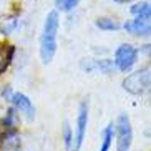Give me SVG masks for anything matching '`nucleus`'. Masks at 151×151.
<instances>
[{
  "mask_svg": "<svg viewBox=\"0 0 151 151\" xmlns=\"http://www.w3.org/2000/svg\"><path fill=\"white\" fill-rule=\"evenodd\" d=\"M58 28H60V15L57 10H52L45 17L43 30L40 35V58L45 65H48L57 53Z\"/></svg>",
  "mask_w": 151,
  "mask_h": 151,
  "instance_id": "nucleus-1",
  "label": "nucleus"
},
{
  "mask_svg": "<svg viewBox=\"0 0 151 151\" xmlns=\"http://www.w3.org/2000/svg\"><path fill=\"white\" fill-rule=\"evenodd\" d=\"M123 88L131 95H143L151 88V63L138 68L123 80Z\"/></svg>",
  "mask_w": 151,
  "mask_h": 151,
  "instance_id": "nucleus-2",
  "label": "nucleus"
},
{
  "mask_svg": "<svg viewBox=\"0 0 151 151\" xmlns=\"http://www.w3.org/2000/svg\"><path fill=\"white\" fill-rule=\"evenodd\" d=\"M115 136H116V151H129L133 143V128L131 121L126 113H121L115 123Z\"/></svg>",
  "mask_w": 151,
  "mask_h": 151,
  "instance_id": "nucleus-3",
  "label": "nucleus"
},
{
  "mask_svg": "<svg viewBox=\"0 0 151 151\" xmlns=\"http://www.w3.org/2000/svg\"><path fill=\"white\" fill-rule=\"evenodd\" d=\"M138 57H139V52H138L136 47H133V45H129V43H121L115 50V58H113L116 70L123 71V73L129 71L136 65Z\"/></svg>",
  "mask_w": 151,
  "mask_h": 151,
  "instance_id": "nucleus-4",
  "label": "nucleus"
},
{
  "mask_svg": "<svg viewBox=\"0 0 151 151\" xmlns=\"http://www.w3.org/2000/svg\"><path fill=\"white\" fill-rule=\"evenodd\" d=\"M88 111H90V101L88 98H85L80 103L78 108V116H76V126H75V133H73V146L71 151H80L81 145L85 141L86 136V126H88Z\"/></svg>",
  "mask_w": 151,
  "mask_h": 151,
  "instance_id": "nucleus-5",
  "label": "nucleus"
},
{
  "mask_svg": "<svg viewBox=\"0 0 151 151\" xmlns=\"http://www.w3.org/2000/svg\"><path fill=\"white\" fill-rule=\"evenodd\" d=\"M80 67L86 73H101V75H111L116 71L115 62L110 58H96V60H81Z\"/></svg>",
  "mask_w": 151,
  "mask_h": 151,
  "instance_id": "nucleus-6",
  "label": "nucleus"
},
{
  "mask_svg": "<svg viewBox=\"0 0 151 151\" xmlns=\"http://www.w3.org/2000/svg\"><path fill=\"white\" fill-rule=\"evenodd\" d=\"M121 28L133 37H151V18H138L128 20L121 25Z\"/></svg>",
  "mask_w": 151,
  "mask_h": 151,
  "instance_id": "nucleus-7",
  "label": "nucleus"
},
{
  "mask_svg": "<svg viewBox=\"0 0 151 151\" xmlns=\"http://www.w3.org/2000/svg\"><path fill=\"white\" fill-rule=\"evenodd\" d=\"M10 103L14 105V108L17 111L23 113L27 120H33V118H35V108H33V105H32V101H30V98H28L27 95H23V93H14V95H12V98H10Z\"/></svg>",
  "mask_w": 151,
  "mask_h": 151,
  "instance_id": "nucleus-8",
  "label": "nucleus"
},
{
  "mask_svg": "<svg viewBox=\"0 0 151 151\" xmlns=\"http://www.w3.org/2000/svg\"><path fill=\"white\" fill-rule=\"evenodd\" d=\"M20 136L15 129H5L0 134V150L2 151H15L20 146Z\"/></svg>",
  "mask_w": 151,
  "mask_h": 151,
  "instance_id": "nucleus-9",
  "label": "nucleus"
},
{
  "mask_svg": "<svg viewBox=\"0 0 151 151\" xmlns=\"http://www.w3.org/2000/svg\"><path fill=\"white\" fill-rule=\"evenodd\" d=\"M129 14L138 18H151V2L148 0H136L129 7Z\"/></svg>",
  "mask_w": 151,
  "mask_h": 151,
  "instance_id": "nucleus-10",
  "label": "nucleus"
},
{
  "mask_svg": "<svg viewBox=\"0 0 151 151\" xmlns=\"http://www.w3.org/2000/svg\"><path fill=\"white\" fill-rule=\"evenodd\" d=\"M95 27L100 28L103 32H116L121 28V23L115 18H110V17H100L95 20Z\"/></svg>",
  "mask_w": 151,
  "mask_h": 151,
  "instance_id": "nucleus-11",
  "label": "nucleus"
},
{
  "mask_svg": "<svg viewBox=\"0 0 151 151\" xmlns=\"http://www.w3.org/2000/svg\"><path fill=\"white\" fill-rule=\"evenodd\" d=\"M113 139H115V124L110 123L108 126H105L101 133V146L100 151H110L111 145H113Z\"/></svg>",
  "mask_w": 151,
  "mask_h": 151,
  "instance_id": "nucleus-12",
  "label": "nucleus"
},
{
  "mask_svg": "<svg viewBox=\"0 0 151 151\" xmlns=\"http://www.w3.org/2000/svg\"><path fill=\"white\" fill-rule=\"evenodd\" d=\"M14 55H15L14 45H9V47H5L4 50H0V75L9 68V65L12 63V60H14Z\"/></svg>",
  "mask_w": 151,
  "mask_h": 151,
  "instance_id": "nucleus-13",
  "label": "nucleus"
},
{
  "mask_svg": "<svg viewBox=\"0 0 151 151\" xmlns=\"http://www.w3.org/2000/svg\"><path fill=\"white\" fill-rule=\"evenodd\" d=\"M81 0H55V10L57 12H71L78 7Z\"/></svg>",
  "mask_w": 151,
  "mask_h": 151,
  "instance_id": "nucleus-14",
  "label": "nucleus"
},
{
  "mask_svg": "<svg viewBox=\"0 0 151 151\" xmlns=\"http://www.w3.org/2000/svg\"><path fill=\"white\" fill-rule=\"evenodd\" d=\"M15 124H17V110L15 108H9L7 113H5L4 121H2V126L5 129H15Z\"/></svg>",
  "mask_w": 151,
  "mask_h": 151,
  "instance_id": "nucleus-15",
  "label": "nucleus"
},
{
  "mask_svg": "<svg viewBox=\"0 0 151 151\" xmlns=\"http://www.w3.org/2000/svg\"><path fill=\"white\" fill-rule=\"evenodd\" d=\"M63 141H65L67 151H71V146H73V129H71L68 121L63 123Z\"/></svg>",
  "mask_w": 151,
  "mask_h": 151,
  "instance_id": "nucleus-16",
  "label": "nucleus"
},
{
  "mask_svg": "<svg viewBox=\"0 0 151 151\" xmlns=\"http://www.w3.org/2000/svg\"><path fill=\"white\" fill-rule=\"evenodd\" d=\"M138 52L151 58V43H145V45L141 47V48H138Z\"/></svg>",
  "mask_w": 151,
  "mask_h": 151,
  "instance_id": "nucleus-17",
  "label": "nucleus"
},
{
  "mask_svg": "<svg viewBox=\"0 0 151 151\" xmlns=\"http://www.w3.org/2000/svg\"><path fill=\"white\" fill-rule=\"evenodd\" d=\"M12 95H14V91H12V88L10 86H5L4 91H2V96H4L5 101H10V98H12Z\"/></svg>",
  "mask_w": 151,
  "mask_h": 151,
  "instance_id": "nucleus-18",
  "label": "nucleus"
},
{
  "mask_svg": "<svg viewBox=\"0 0 151 151\" xmlns=\"http://www.w3.org/2000/svg\"><path fill=\"white\" fill-rule=\"evenodd\" d=\"M113 2H116V4H133L136 0H113Z\"/></svg>",
  "mask_w": 151,
  "mask_h": 151,
  "instance_id": "nucleus-19",
  "label": "nucleus"
},
{
  "mask_svg": "<svg viewBox=\"0 0 151 151\" xmlns=\"http://www.w3.org/2000/svg\"><path fill=\"white\" fill-rule=\"evenodd\" d=\"M148 91H150V101H151V88H150V90H148Z\"/></svg>",
  "mask_w": 151,
  "mask_h": 151,
  "instance_id": "nucleus-20",
  "label": "nucleus"
}]
</instances>
